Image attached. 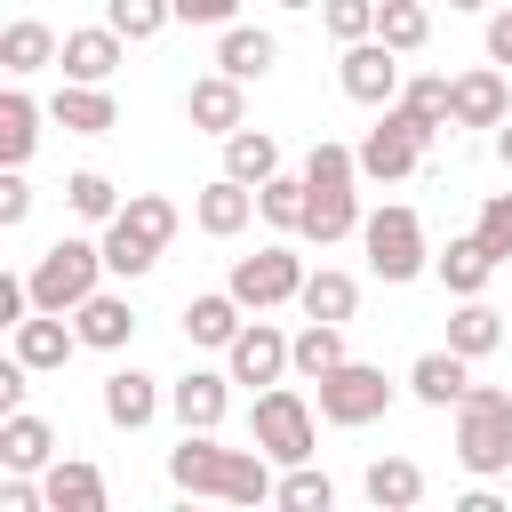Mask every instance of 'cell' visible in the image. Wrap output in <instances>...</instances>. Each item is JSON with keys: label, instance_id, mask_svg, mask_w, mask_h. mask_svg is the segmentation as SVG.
Listing matches in <instances>:
<instances>
[{"label": "cell", "instance_id": "obj_1", "mask_svg": "<svg viewBox=\"0 0 512 512\" xmlns=\"http://www.w3.org/2000/svg\"><path fill=\"white\" fill-rule=\"evenodd\" d=\"M168 480L184 496H224V504H272V456L264 448H216L208 432H184L168 448Z\"/></svg>", "mask_w": 512, "mask_h": 512}, {"label": "cell", "instance_id": "obj_2", "mask_svg": "<svg viewBox=\"0 0 512 512\" xmlns=\"http://www.w3.org/2000/svg\"><path fill=\"white\" fill-rule=\"evenodd\" d=\"M456 464L472 480H496L512 472V392L504 384H472L456 400Z\"/></svg>", "mask_w": 512, "mask_h": 512}, {"label": "cell", "instance_id": "obj_3", "mask_svg": "<svg viewBox=\"0 0 512 512\" xmlns=\"http://www.w3.org/2000/svg\"><path fill=\"white\" fill-rule=\"evenodd\" d=\"M24 280H32V312H80L96 296V280H104V240L96 248L88 240H56V248H40V264Z\"/></svg>", "mask_w": 512, "mask_h": 512}, {"label": "cell", "instance_id": "obj_4", "mask_svg": "<svg viewBox=\"0 0 512 512\" xmlns=\"http://www.w3.org/2000/svg\"><path fill=\"white\" fill-rule=\"evenodd\" d=\"M360 248H368V272H376V280H392V288H400V280H416V272L432 264L424 224H416V208H400V200L360 216Z\"/></svg>", "mask_w": 512, "mask_h": 512}, {"label": "cell", "instance_id": "obj_5", "mask_svg": "<svg viewBox=\"0 0 512 512\" xmlns=\"http://www.w3.org/2000/svg\"><path fill=\"white\" fill-rule=\"evenodd\" d=\"M248 432H256V448H264L272 464H312V440H320V432H312V400H304L296 384H264Z\"/></svg>", "mask_w": 512, "mask_h": 512}, {"label": "cell", "instance_id": "obj_6", "mask_svg": "<svg viewBox=\"0 0 512 512\" xmlns=\"http://www.w3.org/2000/svg\"><path fill=\"white\" fill-rule=\"evenodd\" d=\"M392 408V384H384V368H368V360H344V368H328L320 376V416L328 424H376Z\"/></svg>", "mask_w": 512, "mask_h": 512}, {"label": "cell", "instance_id": "obj_7", "mask_svg": "<svg viewBox=\"0 0 512 512\" xmlns=\"http://www.w3.org/2000/svg\"><path fill=\"white\" fill-rule=\"evenodd\" d=\"M336 80H344V96H352V104H368V112L400 104V88H408V80H400V48H392V40H376V32L344 48Z\"/></svg>", "mask_w": 512, "mask_h": 512}, {"label": "cell", "instance_id": "obj_8", "mask_svg": "<svg viewBox=\"0 0 512 512\" xmlns=\"http://www.w3.org/2000/svg\"><path fill=\"white\" fill-rule=\"evenodd\" d=\"M232 296H240L248 312L296 304V296H304V256H296V248H256V256H240V264H232Z\"/></svg>", "mask_w": 512, "mask_h": 512}, {"label": "cell", "instance_id": "obj_9", "mask_svg": "<svg viewBox=\"0 0 512 512\" xmlns=\"http://www.w3.org/2000/svg\"><path fill=\"white\" fill-rule=\"evenodd\" d=\"M416 160H424V136L400 120V104H384V120L360 136V176L368 184H400V176H416Z\"/></svg>", "mask_w": 512, "mask_h": 512}, {"label": "cell", "instance_id": "obj_10", "mask_svg": "<svg viewBox=\"0 0 512 512\" xmlns=\"http://www.w3.org/2000/svg\"><path fill=\"white\" fill-rule=\"evenodd\" d=\"M224 360H232V384H280V376L296 368V336H280L272 320H248V328L224 344Z\"/></svg>", "mask_w": 512, "mask_h": 512}, {"label": "cell", "instance_id": "obj_11", "mask_svg": "<svg viewBox=\"0 0 512 512\" xmlns=\"http://www.w3.org/2000/svg\"><path fill=\"white\" fill-rule=\"evenodd\" d=\"M248 80H232V72H208V80H192L184 88V120L200 128V136H232V128H248V96H240Z\"/></svg>", "mask_w": 512, "mask_h": 512}, {"label": "cell", "instance_id": "obj_12", "mask_svg": "<svg viewBox=\"0 0 512 512\" xmlns=\"http://www.w3.org/2000/svg\"><path fill=\"white\" fill-rule=\"evenodd\" d=\"M8 352H16L32 376H48V368H64V360L80 352V328H64V312H32V320L8 328Z\"/></svg>", "mask_w": 512, "mask_h": 512}, {"label": "cell", "instance_id": "obj_13", "mask_svg": "<svg viewBox=\"0 0 512 512\" xmlns=\"http://www.w3.org/2000/svg\"><path fill=\"white\" fill-rule=\"evenodd\" d=\"M224 384H232V368H224V376H216V368H184V376L168 384L176 424H184V432H216V424H224V408H232V392H224Z\"/></svg>", "mask_w": 512, "mask_h": 512}, {"label": "cell", "instance_id": "obj_14", "mask_svg": "<svg viewBox=\"0 0 512 512\" xmlns=\"http://www.w3.org/2000/svg\"><path fill=\"white\" fill-rule=\"evenodd\" d=\"M48 120H56L64 136H104V128H120V104H112V88H96V80H64V88L48 96Z\"/></svg>", "mask_w": 512, "mask_h": 512}, {"label": "cell", "instance_id": "obj_15", "mask_svg": "<svg viewBox=\"0 0 512 512\" xmlns=\"http://www.w3.org/2000/svg\"><path fill=\"white\" fill-rule=\"evenodd\" d=\"M248 216H256V184H240V176H216V184H200V200H192V224H200L208 240L248 232Z\"/></svg>", "mask_w": 512, "mask_h": 512}, {"label": "cell", "instance_id": "obj_16", "mask_svg": "<svg viewBox=\"0 0 512 512\" xmlns=\"http://www.w3.org/2000/svg\"><path fill=\"white\" fill-rule=\"evenodd\" d=\"M120 56H128V40H120L112 24H88V32H64V56H56V64H64V80H96V88H104V80L120 72Z\"/></svg>", "mask_w": 512, "mask_h": 512}, {"label": "cell", "instance_id": "obj_17", "mask_svg": "<svg viewBox=\"0 0 512 512\" xmlns=\"http://www.w3.org/2000/svg\"><path fill=\"white\" fill-rule=\"evenodd\" d=\"M512 112V88H504V64H480V72H456V128H504Z\"/></svg>", "mask_w": 512, "mask_h": 512}, {"label": "cell", "instance_id": "obj_18", "mask_svg": "<svg viewBox=\"0 0 512 512\" xmlns=\"http://www.w3.org/2000/svg\"><path fill=\"white\" fill-rule=\"evenodd\" d=\"M408 392H416L424 408H456V400L472 392V360H464L456 344H440V352H424V360L408 368Z\"/></svg>", "mask_w": 512, "mask_h": 512}, {"label": "cell", "instance_id": "obj_19", "mask_svg": "<svg viewBox=\"0 0 512 512\" xmlns=\"http://www.w3.org/2000/svg\"><path fill=\"white\" fill-rule=\"evenodd\" d=\"M0 464H8V472H48V464H56V424L32 416V408L0 416Z\"/></svg>", "mask_w": 512, "mask_h": 512}, {"label": "cell", "instance_id": "obj_20", "mask_svg": "<svg viewBox=\"0 0 512 512\" xmlns=\"http://www.w3.org/2000/svg\"><path fill=\"white\" fill-rule=\"evenodd\" d=\"M496 264H504V256H496V248H488L480 232H456V240H448V248L432 256V272H440V280H448L456 296H480V288L496 280Z\"/></svg>", "mask_w": 512, "mask_h": 512}, {"label": "cell", "instance_id": "obj_21", "mask_svg": "<svg viewBox=\"0 0 512 512\" xmlns=\"http://www.w3.org/2000/svg\"><path fill=\"white\" fill-rule=\"evenodd\" d=\"M104 416H112L120 432H144V424L160 416V376H144V368H112V376H104Z\"/></svg>", "mask_w": 512, "mask_h": 512}, {"label": "cell", "instance_id": "obj_22", "mask_svg": "<svg viewBox=\"0 0 512 512\" xmlns=\"http://www.w3.org/2000/svg\"><path fill=\"white\" fill-rule=\"evenodd\" d=\"M40 488H48V512H104V472L88 456H56Z\"/></svg>", "mask_w": 512, "mask_h": 512}, {"label": "cell", "instance_id": "obj_23", "mask_svg": "<svg viewBox=\"0 0 512 512\" xmlns=\"http://www.w3.org/2000/svg\"><path fill=\"white\" fill-rule=\"evenodd\" d=\"M64 56V40L40 24V16H16L8 32H0V64H8V80H32V72H48Z\"/></svg>", "mask_w": 512, "mask_h": 512}, {"label": "cell", "instance_id": "obj_24", "mask_svg": "<svg viewBox=\"0 0 512 512\" xmlns=\"http://www.w3.org/2000/svg\"><path fill=\"white\" fill-rule=\"evenodd\" d=\"M72 328H80V344H88V352H120V344L136 336V304H128V296H104V288H96V296H88V304L72 312Z\"/></svg>", "mask_w": 512, "mask_h": 512}, {"label": "cell", "instance_id": "obj_25", "mask_svg": "<svg viewBox=\"0 0 512 512\" xmlns=\"http://www.w3.org/2000/svg\"><path fill=\"white\" fill-rule=\"evenodd\" d=\"M240 312H248V304H240L232 288H216V296H192V304H184V344H208V352H224V344L248 328Z\"/></svg>", "mask_w": 512, "mask_h": 512}, {"label": "cell", "instance_id": "obj_26", "mask_svg": "<svg viewBox=\"0 0 512 512\" xmlns=\"http://www.w3.org/2000/svg\"><path fill=\"white\" fill-rule=\"evenodd\" d=\"M280 64V40L272 32H256V24H224V40H216V72H232V80H264Z\"/></svg>", "mask_w": 512, "mask_h": 512}, {"label": "cell", "instance_id": "obj_27", "mask_svg": "<svg viewBox=\"0 0 512 512\" xmlns=\"http://www.w3.org/2000/svg\"><path fill=\"white\" fill-rule=\"evenodd\" d=\"M400 120H408L424 144H432L440 128H456V80H432V72L408 80V88H400Z\"/></svg>", "mask_w": 512, "mask_h": 512}, {"label": "cell", "instance_id": "obj_28", "mask_svg": "<svg viewBox=\"0 0 512 512\" xmlns=\"http://www.w3.org/2000/svg\"><path fill=\"white\" fill-rule=\"evenodd\" d=\"M344 232H360V192L352 184H312V200H304V240H344Z\"/></svg>", "mask_w": 512, "mask_h": 512}, {"label": "cell", "instance_id": "obj_29", "mask_svg": "<svg viewBox=\"0 0 512 512\" xmlns=\"http://www.w3.org/2000/svg\"><path fill=\"white\" fill-rule=\"evenodd\" d=\"M360 488H368V504H376V512H408V504L424 496V464H416V456H376Z\"/></svg>", "mask_w": 512, "mask_h": 512}, {"label": "cell", "instance_id": "obj_30", "mask_svg": "<svg viewBox=\"0 0 512 512\" xmlns=\"http://www.w3.org/2000/svg\"><path fill=\"white\" fill-rule=\"evenodd\" d=\"M304 320H352L360 312V280L352 272H336V264H320V272H304Z\"/></svg>", "mask_w": 512, "mask_h": 512}, {"label": "cell", "instance_id": "obj_31", "mask_svg": "<svg viewBox=\"0 0 512 512\" xmlns=\"http://www.w3.org/2000/svg\"><path fill=\"white\" fill-rule=\"evenodd\" d=\"M448 344H456L464 360H488V352L504 344V312H496V304H480V296H464V304L448 312Z\"/></svg>", "mask_w": 512, "mask_h": 512}, {"label": "cell", "instance_id": "obj_32", "mask_svg": "<svg viewBox=\"0 0 512 512\" xmlns=\"http://www.w3.org/2000/svg\"><path fill=\"white\" fill-rule=\"evenodd\" d=\"M352 352H344V320H304L296 328V376L304 384H320L328 368H344Z\"/></svg>", "mask_w": 512, "mask_h": 512}, {"label": "cell", "instance_id": "obj_33", "mask_svg": "<svg viewBox=\"0 0 512 512\" xmlns=\"http://www.w3.org/2000/svg\"><path fill=\"white\" fill-rule=\"evenodd\" d=\"M32 144H40V104H32L24 88H8V96H0V160H8V168H24V160H32Z\"/></svg>", "mask_w": 512, "mask_h": 512}, {"label": "cell", "instance_id": "obj_34", "mask_svg": "<svg viewBox=\"0 0 512 512\" xmlns=\"http://www.w3.org/2000/svg\"><path fill=\"white\" fill-rule=\"evenodd\" d=\"M224 176H240V184L280 176V144H272L264 128H232V136H224Z\"/></svg>", "mask_w": 512, "mask_h": 512}, {"label": "cell", "instance_id": "obj_35", "mask_svg": "<svg viewBox=\"0 0 512 512\" xmlns=\"http://www.w3.org/2000/svg\"><path fill=\"white\" fill-rule=\"evenodd\" d=\"M112 224H120V232H136L144 248H168V240H176V200H160V192H128Z\"/></svg>", "mask_w": 512, "mask_h": 512}, {"label": "cell", "instance_id": "obj_36", "mask_svg": "<svg viewBox=\"0 0 512 512\" xmlns=\"http://www.w3.org/2000/svg\"><path fill=\"white\" fill-rule=\"evenodd\" d=\"M376 40H392L400 56H416L432 40V8L424 0H376Z\"/></svg>", "mask_w": 512, "mask_h": 512}, {"label": "cell", "instance_id": "obj_37", "mask_svg": "<svg viewBox=\"0 0 512 512\" xmlns=\"http://www.w3.org/2000/svg\"><path fill=\"white\" fill-rule=\"evenodd\" d=\"M304 200H312L304 176H264V184H256V216L280 224V232H304Z\"/></svg>", "mask_w": 512, "mask_h": 512}, {"label": "cell", "instance_id": "obj_38", "mask_svg": "<svg viewBox=\"0 0 512 512\" xmlns=\"http://www.w3.org/2000/svg\"><path fill=\"white\" fill-rule=\"evenodd\" d=\"M64 208L88 216V224H112V216H120V192H112L104 168H80V176H64Z\"/></svg>", "mask_w": 512, "mask_h": 512}, {"label": "cell", "instance_id": "obj_39", "mask_svg": "<svg viewBox=\"0 0 512 512\" xmlns=\"http://www.w3.org/2000/svg\"><path fill=\"white\" fill-rule=\"evenodd\" d=\"M272 504H280V512H328V504H336V480L312 472V464H288L280 488H272Z\"/></svg>", "mask_w": 512, "mask_h": 512}, {"label": "cell", "instance_id": "obj_40", "mask_svg": "<svg viewBox=\"0 0 512 512\" xmlns=\"http://www.w3.org/2000/svg\"><path fill=\"white\" fill-rule=\"evenodd\" d=\"M104 24H112L120 40H152V32L176 24V0H104Z\"/></svg>", "mask_w": 512, "mask_h": 512}, {"label": "cell", "instance_id": "obj_41", "mask_svg": "<svg viewBox=\"0 0 512 512\" xmlns=\"http://www.w3.org/2000/svg\"><path fill=\"white\" fill-rule=\"evenodd\" d=\"M304 184H360V152H344L336 136H312V152H304Z\"/></svg>", "mask_w": 512, "mask_h": 512}, {"label": "cell", "instance_id": "obj_42", "mask_svg": "<svg viewBox=\"0 0 512 512\" xmlns=\"http://www.w3.org/2000/svg\"><path fill=\"white\" fill-rule=\"evenodd\" d=\"M160 264V248H144L136 232H120V224H104V272H120V280H144Z\"/></svg>", "mask_w": 512, "mask_h": 512}, {"label": "cell", "instance_id": "obj_43", "mask_svg": "<svg viewBox=\"0 0 512 512\" xmlns=\"http://www.w3.org/2000/svg\"><path fill=\"white\" fill-rule=\"evenodd\" d=\"M320 24H328V40H368L376 32V0H320Z\"/></svg>", "mask_w": 512, "mask_h": 512}, {"label": "cell", "instance_id": "obj_44", "mask_svg": "<svg viewBox=\"0 0 512 512\" xmlns=\"http://www.w3.org/2000/svg\"><path fill=\"white\" fill-rule=\"evenodd\" d=\"M472 232H480V240H488L496 256H512V192H488V200H480V224H472Z\"/></svg>", "mask_w": 512, "mask_h": 512}, {"label": "cell", "instance_id": "obj_45", "mask_svg": "<svg viewBox=\"0 0 512 512\" xmlns=\"http://www.w3.org/2000/svg\"><path fill=\"white\" fill-rule=\"evenodd\" d=\"M176 24H240V0H176Z\"/></svg>", "mask_w": 512, "mask_h": 512}, {"label": "cell", "instance_id": "obj_46", "mask_svg": "<svg viewBox=\"0 0 512 512\" xmlns=\"http://www.w3.org/2000/svg\"><path fill=\"white\" fill-rule=\"evenodd\" d=\"M24 216H32V184H24V176H16V168H8V176H0V224H8V232H16V224H24Z\"/></svg>", "mask_w": 512, "mask_h": 512}, {"label": "cell", "instance_id": "obj_47", "mask_svg": "<svg viewBox=\"0 0 512 512\" xmlns=\"http://www.w3.org/2000/svg\"><path fill=\"white\" fill-rule=\"evenodd\" d=\"M488 64H504V72H512V0H504V8H488Z\"/></svg>", "mask_w": 512, "mask_h": 512}, {"label": "cell", "instance_id": "obj_48", "mask_svg": "<svg viewBox=\"0 0 512 512\" xmlns=\"http://www.w3.org/2000/svg\"><path fill=\"white\" fill-rule=\"evenodd\" d=\"M24 376H32V368L8 352V368H0V416H16V408H24Z\"/></svg>", "mask_w": 512, "mask_h": 512}, {"label": "cell", "instance_id": "obj_49", "mask_svg": "<svg viewBox=\"0 0 512 512\" xmlns=\"http://www.w3.org/2000/svg\"><path fill=\"white\" fill-rule=\"evenodd\" d=\"M496 160H504V168H512V128H496Z\"/></svg>", "mask_w": 512, "mask_h": 512}, {"label": "cell", "instance_id": "obj_50", "mask_svg": "<svg viewBox=\"0 0 512 512\" xmlns=\"http://www.w3.org/2000/svg\"><path fill=\"white\" fill-rule=\"evenodd\" d=\"M448 8H496V0H448Z\"/></svg>", "mask_w": 512, "mask_h": 512}, {"label": "cell", "instance_id": "obj_51", "mask_svg": "<svg viewBox=\"0 0 512 512\" xmlns=\"http://www.w3.org/2000/svg\"><path fill=\"white\" fill-rule=\"evenodd\" d=\"M280 8H320V0H280Z\"/></svg>", "mask_w": 512, "mask_h": 512}]
</instances>
